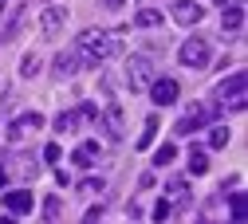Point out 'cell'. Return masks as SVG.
Instances as JSON below:
<instances>
[{"instance_id": "obj_22", "label": "cell", "mask_w": 248, "mask_h": 224, "mask_svg": "<svg viewBox=\"0 0 248 224\" xmlns=\"http://www.w3.org/2000/svg\"><path fill=\"white\" fill-rule=\"evenodd\" d=\"M232 220H236V224H244V193H240V189L232 193Z\"/></svg>"}, {"instance_id": "obj_15", "label": "cell", "mask_w": 248, "mask_h": 224, "mask_svg": "<svg viewBox=\"0 0 248 224\" xmlns=\"http://www.w3.org/2000/svg\"><path fill=\"white\" fill-rule=\"evenodd\" d=\"M71 162L79 165V169H87V165H95L99 162V142H83L75 153H71Z\"/></svg>"}, {"instance_id": "obj_10", "label": "cell", "mask_w": 248, "mask_h": 224, "mask_svg": "<svg viewBox=\"0 0 248 224\" xmlns=\"http://www.w3.org/2000/svg\"><path fill=\"white\" fill-rule=\"evenodd\" d=\"M0 193H4L8 216H28L32 212V193H28V189H0Z\"/></svg>"}, {"instance_id": "obj_25", "label": "cell", "mask_w": 248, "mask_h": 224, "mask_svg": "<svg viewBox=\"0 0 248 224\" xmlns=\"http://www.w3.org/2000/svg\"><path fill=\"white\" fill-rule=\"evenodd\" d=\"M79 118H83V122H95V118H99L95 103H83V106H79Z\"/></svg>"}, {"instance_id": "obj_6", "label": "cell", "mask_w": 248, "mask_h": 224, "mask_svg": "<svg viewBox=\"0 0 248 224\" xmlns=\"http://www.w3.org/2000/svg\"><path fill=\"white\" fill-rule=\"evenodd\" d=\"M170 16H173V24H181V28H193V24L205 20V8L197 4V0H173Z\"/></svg>"}, {"instance_id": "obj_16", "label": "cell", "mask_w": 248, "mask_h": 224, "mask_svg": "<svg viewBox=\"0 0 248 224\" xmlns=\"http://www.w3.org/2000/svg\"><path fill=\"white\" fill-rule=\"evenodd\" d=\"M154 134H158V114L146 118V126H142V134H138V146H134V149H150V146H154Z\"/></svg>"}, {"instance_id": "obj_7", "label": "cell", "mask_w": 248, "mask_h": 224, "mask_svg": "<svg viewBox=\"0 0 248 224\" xmlns=\"http://www.w3.org/2000/svg\"><path fill=\"white\" fill-rule=\"evenodd\" d=\"M150 99L158 103V106H173L177 103V94H181V87H177V79H150Z\"/></svg>"}, {"instance_id": "obj_18", "label": "cell", "mask_w": 248, "mask_h": 224, "mask_svg": "<svg viewBox=\"0 0 248 224\" xmlns=\"http://www.w3.org/2000/svg\"><path fill=\"white\" fill-rule=\"evenodd\" d=\"M134 24H138V28H158V24H162V12H154V8H142V12L134 16Z\"/></svg>"}, {"instance_id": "obj_13", "label": "cell", "mask_w": 248, "mask_h": 224, "mask_svg": "<svg viewBox=\"0 0 248 224\" xmlns=\"http://www.w3.org/2000/svg\"><path fill=\"white\" fill-rule=\"evenodd\" d=\"M162 201H170V205L185 209V205H189V181H185V177H170V181H166V197H162Z\"/></svg>"}, {"instance_id": "obj_9", "label": "cell", "mask_w": 248, "mask_h": 224, "mask_svg": "<svg viewBox=\"0 0 248 224\" xmlns=\"http://www.w3.org/2000/svg\"><path fill=\"white\" fill-rule=\"evenodd\" d=\"M63 24H67V8L51 4V8H44V12H40V31H44L47 40H55L59 31H63Z\"/></svg>"}, {"instance_id": "obj_30", "label": "cell", "mask_w": 248, "mask_h": 224, "mask_svg": "<svg viewBox=\"0 0 248 224\" xmlns=\"http://www.w3.org/2000/svg\"><path fill=\"white\" fill-rule=\"evenodd\" d=\"M217 4H229V0H217Z\"/></svg>"}, {"instance_id": "obj_1", "label": "cell", "mask_w": 248, "mask_h": 224, "mask_svg": "<svg viewBox=\"0 0 248 224\" xmlns=\"http://www.w3.org/2000/svg\"><path fill=\"white\" fill-rule=\"evenodd\" d=\"M118 51H126V28H114V31L87 28L83 36H79V55H83V63H103V59H114Z\"/></svg>"}, {"instance_id": "obj_17", "label": "cell", "mask_w": 248, "mask_h": 224, "mask_svg": "<svg viewBox=\"0 0 248 224\" xmlns=\"http://www.w3.org/2000/svg\"><path fill=\"white\" fill-rule=\"evenodd\" d=\"M79 122H83V118H79V110H67V114H59V118H55V130H59V134H71Z\"/></svg>"}, {"instance_id": "obj_5", "label": "cell", "mask_w": 248, "mask_h": 224, "mask_svg": "<svg viewBox=\"0 0 248 224\" xmlns=\"http://www.w3.org/2000/svg\"><path fill=\"white\" fill-rule=\"evenodd\" d=\"M126 87L130 90H146L150 87V79H154V63H150V55H130L126 59Z\"/></svg>"}, {"instance_id": "obj_24", "label": "cell", "mask_w": 248, "mask_h": 224, "mask_svg": "<svg viewBox=\"0 0 248 224\" xmlns=\"http://www.w3.org/2000/svg\"><path fill=\"white\" fill-rule=\"evenodd\" d=\"M170 212H173V205H170V201H158V209H154L150 216H154V220H170Z\"/></svg>"}, {"instance_id": "obj_2", "label": "cell", "mask_w": 248, "mask_h": 224, "mask_svg": "<svg viewBox=\"0 0 248 224\" xmlns=\"http://www.w3.org/2000/svg\"><path fill=\"white\" fill-rule=\"evenodd\" d=\"M213 103L221 106V110H244V103H248V83H244V71H232L229 79L217 83Z\"/></svg>"}, {"instance_id": "obj_29", "label": "cell", "mask_w": 248, "mask_h": 224, "mask_svg": "<svg viewBox=\"0 0 248 224\" xmlns=\"http://www.w3.org/2000/svg\"><path fill=\"white\" fill-rule=\"evenodd\" d=\"M4 185H8V173H4V169H0V189H4Z\"/></svg>"}, {"instance_id": "obj_11", "label": "cell", "mask_w": 248, "mask_h": 224, "mask_svg": "<svg viewBox=\"0 0 248 224\" xmlns=\"http://www.w3.org/2000/svg\"><path fill=\"white\" fill-rule=\"evenodd\" d=\"M221 31L225 36H236V31L244 28V0H232V4H221Z\"/></svg>"}, {"instance_id": "obj_4", "label": "cell", "mask_w": 248, "mask_h": 224, "mask_svg": "<svg viewBox=\"0 0 248 224\" xmlns=\"http://www.w3.org/2000/svg\"><path fill=\"white\" fill-rule=\"evenodd\" d=\"M44 130V114H20V118H12L8 122V142H28V138H36Z\"/></svg>"}, {"instance_id": "obj_21", "label": "cell", "mask_w": 248, "mask_h": 224, "mask_svg": "<svg viewBox=\"0 0 248 224\" xmlns=\"http://www.w3.org/2000/svg\"><path fill=\"white\" fill-rule=\"evenodd\" d=\"M173 157H177V146H162L158 153H154V165L162 169V165H170V162H173Z\"/></svg>"}, {"instance_id": "obj_27", "label": "cell", "mask_w": 248, "mask_h": 224, "mask_svg": "<svg viewBox=\"0 0 248 224\" xmlns=\"http://www.w3.org/2000/svg\"><path fill=\"white\" fill-rule=\"evenodd\" d=\"M44 216H47V220H55V216H59V201H55V197H47V205H44Z\"/></svg>"}, {"instance_id": "obj_28", "label": "cell", "mask_w": 248, "mask_h": 224, "mask_svg": "<svg viewBox=\"0 0 248 224\" xmlns=\"http://www.w3.org/2000/svg\"><path fill=\"white\" fill-rule=\"evenodd\" d=\"M103 4H107V8H110V12H118V8H122V4H126V0H103Z\"/></svg>"}, {"instance_id": "obj_8", "label": "cell", "mask_w": 248, "mask_h": 224, "mask_svg": "<svg viewBox=\"0 0 248 224\" xmlns=\"http://www.w3.org/2000/svg\"><path fill=\"white\" fill-rule=\"evenodd\" d=\"M209 122H213V114H209V106H205V103H193L189 110H185V118L177 122V134H193V130H205Z\"/></svg>"}, {"instance_id": "obj_12", "label": "cell", "mask_w": 248, "mask_h": 224, "mask_svg": "<svg viewBox=\"0 0 248 224\" xmlns=\"http://www.w3.org/2000/svg\"><path fill=\"white\" fill-rule=\"evenodd\" d=\"M103 126H107V134H110V142H122L126 138V114H122V106H107V114H103Z\"/></svg>"}, {"instance_id": "obj_14", "label": "cell", "mask_w": 248, "mask_h": 224, "mask_svg": "<svg viewBox=\"0 0 248 224\" xmlns=\"http://www.w3.org/2000/svg\"><path fill=\"white\" fill-rule=\"evenodd\" d=\"M79 67H83V55H79V51H59V59H55V79L63 83V79H71Z\"/></svg>"}, {"instance_id": "obj_3", "label": "cell", "mask_w": 248, "mask_h": 224, "mask_svg": "<svg viewBox=\"0 0 248 224\" xmlns=\"http://www.w3.org/2000/svg\"><path fill=\"white\" fill-rule=\"evenodd\" d=\"M177 63H181V67H189V71H201V67L213 63V47H209L201 36H197V40H185L181 51H177Z\"/></svg>"}, {"instance_id": "obj_20", "label": "cell", "mask_w": 248, "mask_h": 224, "mask_svg": "<svg viewBox=\"0 0 248 224\" xmlns=\"http://www.w3.org/2000/svg\"><path fill=\"white\" fill-rule=\"evenodd\" d=\"M36 71H40V55H36V51H28L24 63H20V75H24V79H32Z\"/></svg>"}, {"instance_id": "obj_26", "label": "cell", "mask_w": 248, "mask_h": 224, "mask_svg": "<svg viewBox=\"0 0 248 224\" xmlns=\"http://www.w3.org/2000/svg\"><path fill=\"white\" fill-rule=\"evenodd\" d=\"M59 157H63V149H59V146H47V149H44V162H47V165H55Z\"/></svg>"}, {"instance_id": "obj_19", "label": "cell", "mask_w": 248, "mask_h": 224, "mask_svg": "<svg viewBox=\"0 0 248 224\" xmlns=\"http://www.w3.org/2000/svg\"><path fill=\"white\" fill-rule=\"evenodd\" d=\"M209 146L213 149H225L229 146V126H213V130H209Z\"/></svg>"}, {"instance_id": "obj_23", "label": "cell", "mask_w": 248, "mask_h": 224, "mask_svg": "<svg viewBox=\"0 0 248 224\" xmlns=\"http://www.w3.org/2000/svg\"><path fill=\"white\" fill-rule=\"evenodd\" d=\"M205 169H209V157L193 149V157H189V173H205Z\"/></svg>"}]
</instances>
